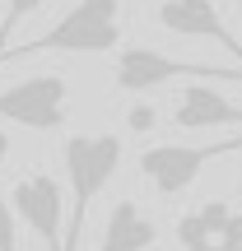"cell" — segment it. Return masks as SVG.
Returning a JSON list of instances; mask_svg holds the SVG:
<instances>
[{"label":"cell","mask_w":242,"mask_h":251,"mask_svg":"<svg viewBox=\"0 0 242 251\" xmlns=\"http://www.w3.org/2000/svg\"><path fill=\"white\" fill-rule=\"evenodd\" d=\"M121 135H65V177H70V228H65V251L80 247L89 205L98 200V191L117 177L121 168Z\"/></svg>","instance_id":"obj_1"},{"label":"cell","mask_w":242,"mask_h":251,"mask_svg":"<svg viewBox=\"0 0 242 251\" xmlns=\"http://www.w3.org/2000/svg\"><path fill=\"white\" fill-rule=\"evenodd\" d=\"M117 42H121V0H80L75 9H65L56 19L52 33L33 37L24 47H9L0 56V65L19 61V56H37V51H80V56L117 51Z\"/></svg>","instance_id":"obj_2"},{"label":"cell","mask_w":242,"mask_h":251,"mask_svg":"<svg viewBox=\"0 0 242 251\" xmlns=\"http://www.w3.org/2000/svg\"><path fill=\"white\" fill-rule=\"evenodd\" d=\"M219 79V84H242V65H205V61H177V56L149 51V47H126L117 56V79L121 93H149L168 79Z\"/></svg>","instance_id":"obj_3"},{"label":"cell","mask_w":242,"mask_h":251,"mask_svg":"<svg viewBox=\"0 0 242 251\" xmlns=\"http://www.w3.org/2000/svg\"><path fill=\"white\" fill-rule=\"evenodd\" d=\"M238 149H242V135H228L219 144H154V149L140 153V172L149 177V186L159 196H182L205 172V163L238 153Z\"/></svg>","instance_id":"obj_4"},{"label":"cell","mask_w":242,"mask_h":251,"mask_svg":"<svg viewBox=\"0 0 242 251\" xmlns=\"http://www.w3.org/2000/svg\"><path fill=\"white\" fill-rule=\"evenodd\" d=\"M65 107H70V84L61 75H33L0 89V117L28 130H61Z\"/></svg>","instance_id":"obj_5"},{"label":"cell","mask_w":242,"mask_h":251,"mask_svg":"<svg viewBox=\"0 0 242 251\" xmlns=\"http://www.w3.org/2000/svg\"><path fill=\"white\" fill-rule=\"evenodd\" d=\"M9 205H14V214L47 242V251H65V196H61V181L56 177H47V172L19 177Z\"/></svg>","instance_id":"obj_6"},{"label":"cell","mask_w":242,"mask_h":251,"mask_svg":"<svg viewBox=\"0 0 242 251\" xmlns=\"http://www.w3.org/2000/svg\"><path fill=\"white\" fill-rule=\"evenodd\" d=\"M159 24L168 28V33H182V37H210V42H219L228 56L242 61V42L224 28L215 0H163L159 5Z\"/></svg>","instance_id":"obj_7"},{"label":"cell","mask_w":242,"mask_h":251,"mask_svg":"<svg viewBox=\"0 0 242 251\" xmlns=\"http://www.w3.org/2000/svg\"><path fill=\"white\" fill-rule=\"evenodd\" d=\"M172 126L177 130H210V126H242V107L215 93L210 84H191L182 89L177 107H172Z\"/></svg>","instance_id":"obj_8"},{"label":"cell","mask_w":242,"mask_h":251,"mask_svg":"<svg viewBox=\"0 0 242 251\" xmlns=\"http://www.w3.org/2000/svg\"><path fill=\"white\" fill-rule=\"evenodd\" d=\"M159 242V228H154V219L144 214L135 200H117L108 214V228H103V242L98 251H149Z\"/></svg>","instance_id":"obj_9"},{"label":"cell","mask_w":242,"mask_h":251,"mask_svg":"<svg viewBox=\"0 0 242 251\" xmlns=\"http://www.w3.org/2000/svg\"><path fill=\"white\" fill-rule=\"evenodd\" d=\"M42 5H47V0H9V5H5V24H0V56L9 51V33H14L33 9H42Z\"/></svg>","instance_id":"obj_10"},{"label":"cell","mask_w":242,"mask_h":251,"mask_svg":"<svg viewBox=\"0 0 242 251\" xmlns=\"http://www.w3.org/2000/svg\"><path fill=\"white\" fill-rule=\"evenodd\" d=\"M196 214H200V224H205V233L219 242V237H224V228H228V219H233V209H228V200H205Z\"/></svg>","instance_id":"obj_11"},{"label":"cell","mask_w":242,"mask_h":251,"mask_svg":"<svg viewBox=\"0 0 242 251\" xmlns=\"http://www.w3.org/2000/svg\"><path fill=\"white\" fill-rule=\"evenodd\" d=\"M14 205L0 200V251H19V224H14Z\"/></svg>","instance_id":"obj_12"},{"label":"cell","mask_w":242,"mask_h":251,"mask_svg":"<svg viewBox=\"0 0 242 251\" xmlns=\"http://www.w3.org/2000/svg\"><path fill=\"white\" fill-rule=\"evenodd\" d=\"M154 121H159L154 107H131V112H126V126H131V130H149Z\"/></svg>","instance_id":"obj_13"},{"label":"cell","mask_w":242,"mask_h":251,"mask_svg":"<svg viewBox=\"0 0 242 251\" xmlns=\"http://www.w3.org/2000/svg\"><path fill=\"white\" fill-rule=\"evenodd\" d=\"M219 242H228V247H242V214L233 209V219H228V228H224V237Z\"/></svg>","instance_id":"obj_14"},{"label":"cell","mask_w":242,"mask_h":251,"mask_svg":"<svg viewBox=\"0 0 242 251\" xmlns=\"http://www.w3.org/2000/svg\"><path fill=\"white\" fill-rule=\"evenodd\" d=\"M5 158H9V135L0 130V172H5Z\"/></svg>","instance_id":"obj_15"},{"label":"cell","mask_w":242,"mask_h":251,"mask_svg":"<svg viewBox=\"0 0 242 251\" xmlns=\"http://www.w3.org/2000/svg\"><path fill=\"white\" fill-rule=\"evenodd\" d=\"M219 251H242V247H228V242H219Z\"/></svg>","instance_id":"obj_16"},{"label":"cell","mask_w":242,"mask_h":251,"mask_svg":"<svg viewBox=\"0 0 242 251\" xmlns=\"http://www.w3.org/2000/svg\"><path fill=\"white\" fill-rule=\"evenodd\" d=\"M196 251H219V242H210V247H196Z\"/></svg>","instance_id":"obj_17"}]
</instances>
